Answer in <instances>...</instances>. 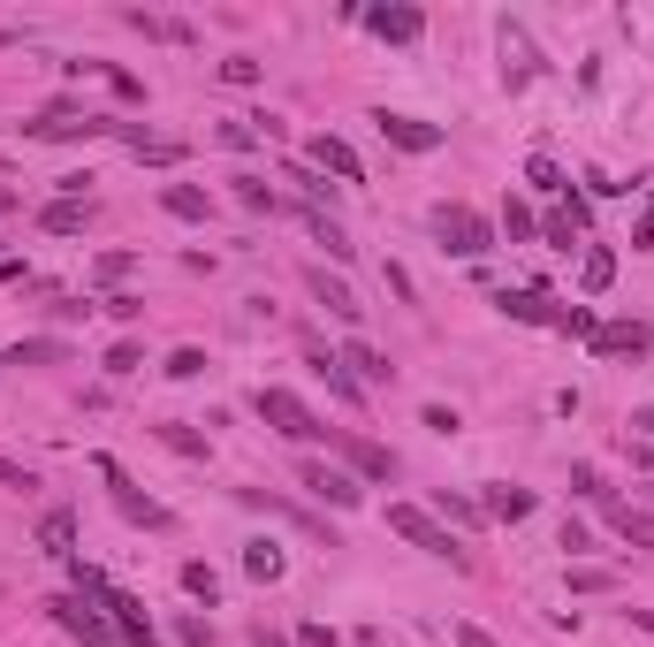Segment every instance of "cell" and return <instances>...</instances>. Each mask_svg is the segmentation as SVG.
Listing matches in <instances>:
<instances>
[{
  "instance_id": "cell-1",
  "label": "cell",
  "mask_w": 654,
  "mask_h": 647,
  "mask_svg": "<svg viewBox=\"0 0 654 647\" xmlns=\"http://www.w3.org/2000/svg\"><path fill=\"white\" fill-rule=\"evenodd\" d=\"M388 533H404L411 548H427V556H442L449 571H472V548L465 541H449V525H434L419 502H388Z\"/></svg>"
},
{
  "instance_id": "cell-2",
  "label": "cell",
  "mask_w": 654,
  "mask_h": 647,
  "mask_svg": "<svg viewBox=\"0 0 654 647\" xmlns=\"http://www.w3.org/2000/svg\"><path fill=\"white\" fill-rule=\"evenodd\" d=\"M434 236H442V252H457V259H488L494 252V221L472 213V206H434Z\"/></svg>"
},
{
  "instance_id": "cell-3",
  "label": "cell",
  "mask_w": 654,
  "mask_h": 647,
  "mask_svg": "<svg viewBox=\"0 0 654 647\" xmlns=\"http://www.w3.org/2000/svg\"><path fill=\"white\" fill-rule=\"evenodd\" d=\"M46 610H54V625H61L69 640H84V647H122V633L107 625V610H100L92 594H77V587H69V594H54Z\"/></svg>"
},
{
  "instance_id": "cell-4",
  "label": "cell",
  "mask_w": 654,
  "mask_h": 647,
  "mask_svg": "<svg viewBox=\"0 0 654 647\" xmlns=\"http://www.w3.org/2000/svg\"><path fill=\"white\" fill-rule=\"evenodd\" d=\"M259 419H267L282 442H313V435H327L320 419L305 412V396H297V389H259Z\"/></svg>"
},
{
  "instance_id": "cell-5",
  "label": "cell",
  "mask_w": 654,
  "mask_h": 647,
  "mask_svg": "<svg viewBox=\"0 0 654 647\" xmlns=\"http://www.w3.org/2000/svg\"><path fill=\"white\" fill-rule=\"evenodd\" d=\"M297 481L313 487L320 502H335V510H358V502H365V487L350 481V473H335V465H320V458H305V465H297Z\"/></svg>"
},
{
  "instance_id": "cell-6",
  "label": "cell",
  "mask_w": 654,
  "mask_h": 647,
  "mask_svg": "<svg viewBox=\"0 0 654 647\" xmlns=\"http://www.w3.org/2000/svg\"><path fill=\"white\" fill-rule=\"evenodd\" d=\"M100 481L115 487V510H122L130 525H167V510L153 502V495H138V487L122 481V465H115V458H100Z\"/></svg>"
},
{
  "instance_id": "cell-7",
  "label": "cell",
  "mask_w": 654,
  "mask_h": 647,
  "mask_svg": "<svg viewBox=\"0 0 654 647\" xmlns=\"http://www.w3.org/2000/svg\"><path fill=\"white\" fill-rule=\"evenodd\" d=\"M373 130H381L396 153H434V146H442V130H434V123H419V115H388V107L373 115Z\"/></svg>"
},
{
  "instance_id": "cell-8",
  "label": "cell",
  "mask_w": 654,
  "mask_h": 647,
  "mask_svg": "<svg viewBox=\"0 0 654 647\" xmlns=\"http://www.w3.org/2000/svg\"><path fill=\"white\" fill-rule=\"evenodd\" d=\"M335 450L350 458V473H358V481H396V458H388L381 442H365L358 427H342V435H335Z\"/></svg>"
},
{
  "instance_id": "cell-9",
  "label": "cell",
  "mask_w": 654,
  "mask_h": 647,
  "mask_svg": "<svg viewBox=\"0 0 654 647\" xmlns=\"http://www.w3.org/2000/svg\"><path fill=\"white\" fill-rule=\"evenodd\" d=\"M594 350H602V358H647L654 327L647 321H602V327H594Z\"/></svg>"
},
{
  "instance_id": "cell-10",
  "label": "cell",
  "mask_w": 654,
  "mask_h": 647,
  "mask_svg": "<svg viewBox=\"0 0 654 647\" xmlns=\"http://www.w3.org/2000/svg\"><path fill=\"white\" fill-rule=\"evenodd\" d=\"M365 31L388 38V46H419L427 38V15L419 8H365Z\"/></svg>"
},
{
  "instance_id": "cell-11",
  "label": "cell",
  "mask_w": 654,
  "mask_h": 647,
  "mask_svg": "<svg viewBox=\"0 0 654 647\" xmlns=\"http://www.w3.org/2000/svg\"><path fill=\"white\" fill-rule=\"evenodd\" d=\"M494 305H502L510 321H525V327H556L563 321V305H556L548 290H494Z\"/></svg>"
},
{
  "instance_id": "cell-12",
  "label": "cell",
  "mask_w": 654,
  "mask_h": 647,
  "mask_svg": "<svg viewBox=\"0 0 654 647\" xmlns=\"http://www.w3.org/2000/svg\"><path fill=\"white\" fill-rule=\"evenodd\" d=\"M38 548H46L54 564H77V510H46V518H38Z\"/></svg>"
},
{
  "instance_id": "cell-13",
  "label": "cell",
  "mask_w": 654,
  "mask_h": 647,
  "mask_svg": "<svg viewBox=\"0 0 654 647\" xmlns=\"http://www.w3.org/2000/svg\"><path fill=\"white\" fill-rule=\"evenodd\" d=\"M305 161L320 167V175H342V183H365V167H358V153H350L342 138H313V146H305Z\"/></svg>"
},
{
  "instance_id": "cell-14",
  "label": "cell",
  "mask_w": 654,
  "mask_h": 647,
  "mask_svg": "<svg viewBox=\"0 0 654 647\" xmlns=\"http://www.w3.org/2000/svg\"><path fill=\"white\" fill-rule=\"evenodd\" d=\"M305 366H313V373L327 381V396H335V404H365V389L350 381V366H342L335 350H305Z\"/></svg>"
},
{
  "instance_id": "cell-15",
  "label": "cell",
  "mask_w": 654,
  "mask_h": 647,
  "mask_svg": "<svg viewBox=\"0 0 654 647\" xmlns=\"http://www.w3.org/2000/svg\"><path fill=\"white\" fill-rule=\"evenodd\" d=\"M305 282H313V298H320L335 321H358V313H365V305L350 298V282H342V275H327V267H305Z\"/></svg>"
},
{
  "instance_id": "cell-16",
  "label": "cell",
  "mask_w": 654,
  "mask_h": 647,
  "mask_svg": "<svg viewBox=\"0 0 654 647\" xmlns=\"http://www.w3.org/2000/svg\"><path fill=\"white\" fill-rule=\"evenodd\" d=\"M579 229H586V198L571 190V198H563V206H556V213L540 221V236H548L556 252H571V244H579Z\"/></svg>"
},
{
  "instance_id": "cell-17",
  "label": "cell",
  "mask_w": 654,
  "mask_h": 647,
  "mask_svg": "<svg viewBox=\"0 0 654 647\" xmlns=\"http://www.w3.org/2000/svg\"><path fill=\"white\" fill-rule=\"evenodd\" d=\"M335 358L350 366V381H373V389H381V381H396V366H388V358H381L373 343H358V335H350V343H342Z\"/></svg>"
},
{
  "instance_id": "cell-18",
  "label": "cell",
  "mask_w": 654,
  "mask_h": 647,
  "mask_svg": "<svg viewBox=\"0 0 654 647\" xmlns=\"http://www.w3.org/2000/svg\"><path fill=\"white\" fill-rule=\"evenodd\" d=\"M480 510H488V518H510V525H517V518H533V487H502V481H494L488 495H480Z\"/></svg>"
},
{
  "instance_id": "cell-19",
  "label": "cell",
  "mask_w": 654,
  "mask_h": 647,
  "mask_svg": "<svg viewBox=\"0 0 654 647\" xmlns=\"http://www.w3.org/2000/svg\"><path fill=\"white\" fill-rule=\"evenodd\" d=\"M92 221V198H54L46 213H38V229H54V236H77Z\"/></svg>"
},
{
  "instance_id": "cell-20",
  "label": "cell",
  "mask_w": 654,
  "mask_h": 647,
  "mask_svg": "<svg viewBox=\"0 0 654 647\" xmlns=\"http://www.w3.org/2000/svg\"><path fill=\"white\" fill-rule=\"evenodd\" d=\"M69 343L61 335H31V343H8V366H61Z\"/></svg>"
},
{
  "instance_id": "cell-21",
  "label": "cell",
  "mask_w": 654,
  "mask_h": 647,
  "mask_svg": "<svg viewBox=\"0 0 654 647\" xmlns=\"http://www.w3.org/2000/svg\"><path fill=\"white\" fill-rule=\"evenodd\" d=\"M244 571H252V579H259V587H275V579H282V571H290V556H282V548H275V541H244Z\"/></svg>"
},
{
  "instance_id": "cell-22",
  "label": "cell",
  "mask_w": 654,
  "mask_h": 647,
  "mask_svg": "<svg viewBox=\"0 0 654 647\" xmlns=\"http://www.w3.org/2000/svg\"><path fill=\"white\" fill-rule=\"evenodd\" d=\"M161 206L175 213V221H206V213H213V198H206L198 183H167V190H161Z\"/></svg>"
},
{
  "instance_id": "cell-23",
  "label": "cell",
  "mask_w": 654,
  "mask_h": 647,
  "mask_svg": "<svg viewBox=\"0 0 654 647\" xmlns=\"http://www.w3.org/2000/svg\"><path fill=\"white\" fill-rule=\"evenodd\" d=\"M609 525L632 541V548H654V510H632V502H609Z\"/></svg>"
},
{
  "instance_id": "cell-24",
  "label": "cell",
  "mask_w": 654,
  "mask_h": 647,
  "mask_svg": "<svg viewBox=\"0 0 654 647\" xmlns=\"http://www.w3.org/2000/svg\"><path fill=\"white\" fill-rule=\"evenodd\" d=\"M305 229H313V244H327V259H350V252H358V244L342 236V221H335V213H313V206H305Z\"/></svg>"
},
{
  "instance_id": "cell-25",
  "label": "cell",
  "mask_w": 654,
  "mask_h": 647,
  "mask_svg": "<svg viewBox=\"0 0 654 647\" xmlns=\"http://www.w3.org/2000/svg\"><path fill=\"white\" fill-rule=\"evenodd\" d=\"M579 282H586V298H602V290L617 282V252H609V244H594V252H586V267H579Z\"/></svg>"
},
{
  "instance_id": "cell-26",
  "label": "cell",
  "mask_w": 654,
  "mask_h": 647,
  "mask_svg": "<svg viewBox=\"0 0 654 647\" xmlns=\"http://www.w3.org/2000/svg\"><path fill=\"white\" fill-rule=\"evenodd\" d=\"M282 175H290V183H297V190L313 198V213H320L327 198H335V183H327V175H320V167H313V161H290V167H282Z\"/></svg>"
},
{
  "instance_id": "cell-27",
  "label": "cell",
  "mask_w": 654,
  "mask_h": 647,
  "mask_svg": "<svg viewBox=\"0 0 654 647\" xmlns=\"http://www.w3.org/2000/svg\"><path fill=\"white\" fill-rule=\"evenodd\" d=\"M153 435H161V442L175 450V458H206V435H198V427H183V419H161Z\"/></svg>"
},
{
  "instance_id": "cell-28",
  "label": "cell",
  "mask_w": 654,
  "mask_h": 647,
  "mask_svg": "<svg viewBox=\"0 0 654 647\" xmlns=\"http://www.w3.org/2000/svg\"><path fill=\"white\" fill-rule=\"evenodd\" d=\"M533 229H540L533 206H525V198H502V236H510V244H533Z\"/></svg>"
},
{
  "instance_id": "cell-29",
  "label": "cell",
  "mask_w": 654,
  "mask_h": 647,
  "mask_svg": "<svg viewBox=\"0 0 654 647\" xmlns=\"http://www.w3.org/2000/svg\"><path fill=\"white\" fill-rule=\"evenodd\" d=\"M236 183V206H252V213H275V190L259 183V175H229Z\"/></svg>"
},
{
  "instance_id": "cell-30",
  "label": "cell",
  "mask_w": 654,
  "mask_h": 647,
  "mask_svg": "<svg viewBox=\"0 0 654 647\" xmlns=\"http://www.w3.org/2000/svg\"><path fill=\"white\" fill-rule=\"evenodd\" d=\"M434 510H442V518H457V525H480V518H488V510H480L472 495H449V487L434 495Z\"/></svg>"
},
{
  "instance_id": "cell-31",
  "label": "cell",
  "mask_w": 654,
  "mask_h": 647,
  "mask_svg": "<svg viewBox=\"0 0 654 647\" xmlns=\"http://www.w3.org/2000/svg\"><path fill=\"white\" fill-rule=\"evenodd\" d=\"M183 594H198V602H213V594H221V579H213V564H198V556H190V564H183Z\"/></svg>"
},
{
  "instance_id": "cell-32",
  "label": "cell",
  "mask_w": 654,
  "mask_h": 647,
  "mask_svg": "<svg viewBox=\"0 0 654 647\" xmlns=\"http://www.w3.org/2000/svg\"><path fill=\"white\" fill-rule=\"evenodd\" d=\"M161 373H167V381H198V373H206V350H167Z\"/></svg>"
},
{
  "instance_id": "cell-33",
  "label": "cell",
  "mask_w": 654,
  "mask_h": 647,
  "mask_svg": "<svg viewBox=\"0 0 654 647\" xmlns=\"http://www.w3.org/2000/svg\"><path fill=\"white\" fill-rule=\"evenodd\" d=\"M571 495H586V502H602V510H609V487H602L594 465H571Z\"/></svg>"
},
{
  "instance_id": "cell-34",
  "label": "cell",
  "mask_w": 654,
  "mask_h": 647,
  "mask_svg": "<svg viewBox=\"0 0 654 647\" xmlns=\"http://www.w3.org/2000/svg\"><path fill=\"white\" fill-rule=\"evenodd\" d=\"M525 175H533L540 190H571V183H563V167L548 161V153H533V161H525Z\"/></svg>"
},
{
  "instance_id": "cell-35",
  "label": "cell",
  "mask_w": 654,
  "mask_h": 647,
  "mask_svg": "<svg viewBox=\"0 0 654 647\" xmlns=\"http://www.w3.org/2000/svg\"><path fill=\"white\" fill-rule=\"evenodd\" d=\"M594 313H586V305H563V321H556V335H586V343H594Z\"/></svg>"
},
{
  "instance_id": "cell-36",
  "label": "cell",
  "mask_w": 654,
  "mask_h": 647,
  "mask_svg": "<svg viewBox=\"0 0 654 647\" xmlns=\"http://www.w3.org/2000/svg\"><path fill=\"white\" fill-rule=\"evenodd\" d=\"M221 84H259V61H252V54H229V61H221Z\"/></svg>"
},
{
  "instance_id": "cell-37",
  "label": "cell",
  "mask_w": 654,
  "mask_h": 647,
  "mask_svg": "<svg viewBox=\"0 0 654 647\" xmlns=\"http://www.w3.org/2000/svg\"><path fill=\"white\" fill-rule=\"evenodd\" d=\"M138 366H145V350H138V343H115V350H107V373H115V381H122V373H138Z\"/></svg>"
},
{
  "instance_id": "cell-38",
  "label": "cell",
  "mask_w": 654,
  "mask_h": 647,
  "mask_svg": "<svg viewBox=\"0 0 654 647\" xmlns=\"http://www.w3.org/2000/svg\"><path fill=\"white\" fill-rule=\"evenodd\" d=\"M138 267V252H100V282H122Z\"/></svg>"
},
{
  "instance_id": "cell-39",
  "label": "cell",
  "mask_w": 654,
  "mask_h": 647,
  "mask_svg": "<svg viewBox=\"0 0 654 647\" xmlns=\"http://www.w3.org/2000/svg\"><path fill=\"white\" fill-rule=\"evenodd\" d=\"M0 487H15V495H31L38 481H31V465H15V458H0Z\"/></svg>"
},
{
  "instance_id": "cell-40",
  "label": "cell",
  "mask_w": 654,
  "mask_h": 647,
  "mask_svg": "<svg viewBox=\"0 0 654 647\" xmlns=\"http://www.w3.org/2000/svg\"><path fill=\"white\" fill-rule=\"evenodd\" d=\"M54 190H61V198H92V175H84V167H69V175H54Z\"/></svg>"
},
{
  "instance_id": "cell-41",
  "label": "cell",
  "mask_w": 654,
  "mask_h": 647,
  "mask_svg": "<svg viewBox=\"0 0 654 647\" xmlns=\"http://www.w3.org/2000/svg\"><path fill=\"white\" fill-rule=\"evenodd\" d=\"M419 419H427V427H434V435H457V427H465V419H457V412H449V404H427V412H419Z\"/></svg>"
},
{
  "instance_id": "cell-42",
  "label": "cell",
  "mask_w": 654,
  "mask_h": 647,
  "mask_svg": "<svg viewBox=\"0 0 654 647\" xmlns=\"http://www.w3.org/2000/svg\"><path fill=\"white\" fill-rule=\"evenodd\" d=\"M175 640H183V647H213V633H206V617H183V625H175Z\"/></svg>"
},
{
  "instance_id": "cell-43",
  "label": "cell",
  "mask_w": 654,
  "mask_h": 647,
  "mask_svg": "<svg viewBox=\"0 0 654 647\" xmlns=\"http://www.w3.org/2000/svg\"><path fill=\"white\" fill-rule=\"evenodd\" d=\"M107 84H115V100H145V84H138L130 69H107Z\"/></svg>"
},
{
  "instance_id": "cell-44",
  "label": "cell",
  "mask_w": 654,
  "mask_h": 647,
  "mask_svg": "<svg viewBox=\"0 0 654 647\" xmlns=\"http://www.w3.org/2000/svg\"><path fill=\"white\" fill-rule=\"evenodd\" d=\"M107 313H115V321H138V313H145V298H130V290H115V298H107Z\"/></svg>"
},
{
  "instance_id": "cell-45",
  "label": "cell",
  "mask_w": 654,
  "mask_h": 647,
  "mask_svg": "<svg viewBox=\"0 0 654 647\" xmlns=\"http://www.w3.org/2000/svg\"><path fill=\"white\" fill-rule=\"evenodd\" d=\"M563 548H571V556H586V548H594V533H586L579 518H563Z\"/></svg>"
},
{
  "instance_id": "cell-46",
  "label": "cell",
  "mask_w": 654,
  "mask_h": 647,
  "mask_svg": "<svg viewBox=\"0 0 654 647\" xmlns=\"http://www.w3.org/2000/svg\"><path fill=\"white\" fill-rule=\"evenodd\" d=\"M632 252H654V198H647V213H640V229H632Z\"/></svg>"
},
{
  "instance_id": "cell-47",
  "label": "cell",
  "mask_w": 654,
  "mask_h": 647,
  "mask_svg": "<svg viewBox=\"0 0 654 647\" xmlns=\"http://www.w3.org/2000/svg\"><path fill=\"white\" fill-rule=\"evenodd\" d=\"M297 647H342V640H335L327 625H297Z\"/></svg>"
},
{
  "instance_id": "cell-48",
  "label": "cell",
  "mask_w": 654,
  "mask_h": 647,
  "mask_svg": "<svg viewBox=\"0 0 654 647\" xmlns=\"http://www.w3.org/2000/svg\"><path fill=\"white\" fill-rule=\"evenodd\" d=\"M457 647H502L494 633H480V625H457Z\"/></svg>"
},
{
  "instance_id": "cell-49",
  "label": "cell",
  "mask_w": 654,
  "mask_h": 647,
  "mask_svg": "<svg viewBox=\"0 0 654 647\" xmlns=\"http://www.w3.org/2000/svg\"><path fill=\"white\" fill-rule=\"evenodd\" d=\"M632 435H647V442H654V404H640V412H632Z\"/></svg>"
},
{
  "instance_id": "cell-50",
  "label": "cell",
  "mask_w": 654,
  "mask_h": 647,
  "mask_svg": "<svg viewBox=\"0 0 654 647\" xmlns=\"http://www.w3.org/2000/svg\"><path fill=\"white\" fill-rule=\"evenodd\" d=\"M252 647H290V640H282V633H267V625H259V633H252Z\"/></svg>"
},
{
  "instance_id": "cell-51",
  "label": "cell",
  "mask_w": 654,
  "mask_h": 647,
  "mask_svg": "<svg viewBox=\"0 0 654 647\" xmlns=\"http://www.w3.org/2000/svg\"><path fill=\"white\" fill-rule=\"evenodd\" d=\"M632 625H640V633H647V640H654V610H632Z\"/></svg>"
},
{
  "instance_id": "cell-52",
  "label": "cell",
  "mask_w": 654,
  "mask_h": 647,
  "mask_svg": "<svg viewBox=\"0 0 654 647\" xmlns=\"http://www.w3.org/2000/svg\"><path fill=\"white\" fill-rule=\"evenodd\" d=\"M0 213H15V190H8V183H0Z\"/></svg>"
}]
</instances>
